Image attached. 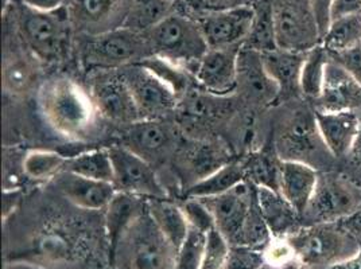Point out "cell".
<instances>
[{
	"label": "cell",
	"mask_w": 361,
	"mask_h": 269,
	"mask_svg": "<svg viewBox=\"0 0 361 269\" xmlns=\"http://www.w3.org/2000/svg\"><path fill=\"white\" fill-rule=\"evenodd\" d=\"M313 106L316 111L322 112L361 111L360 84L341 65L331 60V56L325 69L321 96L314 101Z\"/></svg>",
	"instance_id": "19"
},
{
	"label": "cell",
	"mask_w": 361,
	"mask_h": 269,
	"mask_svg": "<svg viewBox=\"0 0 361 269\" xmlns=\"http://www.w3.org/2000/svg\"><path fill=\"white\" fill-rule=\"evenodd\" d=\"M271 15L278 49L307 53L321 45L312 0H271Z\"/></svg>",
	"instance_id": "8"
},
{
	"label": "cell",
	"mask_w": 361,
	"mask_h": 269,
	"mask_svg": "<svg viewBox=\"0 0 361 269\" xmlns=\"http://www.w3.org/2000/svg\"><path fill=\"white\" fill-rule=\"evenodd\" d=\"M361 13V0H334L331 7V20Z\"/></svg>",
	"instance_id": "47"
},
{
	"label": "cell",
	"mask_w": 361,
	"mask_h": 269,
	"mask_svg": "<svg viewBox=\"0 0 361 269\" xmlns=\"http://www.w3.org/2000/svg\"><path fill=\"white\" fill-rule=\"evenodd\" d=\"M118 269H174L177 249L166 239L146 206L124 230L111 251Z\"/></svg>",
	"instance_id": "2"
},
{
	"label": "cell",
	"mask_w": 361,
	"mask_h": 269,
	"mask_svg": "<svg viewBox=\"0 0 361 269\" xmlns=\"http://www.w3.org/2000/svg\"><path fill=\"white\" fill-rule=\"evenodd\" d=\"M38 58L32 54L27 56L23 53H10L3 62V89L13 96H26L34 89L37 80L39 77L38 72Z\"/></svg>",
	"instance_id": "27"
},
{
	"label": "cell",
	"mask_w": 361,
	"mask_h": 269,
	"mask_svg": "<svg viewBox=\"0 0 361 269\" xmlns=\"http://www.w3.org/2000/svg\"><path fill=\"white\" fill-rule=\"evenodd\" d=\"M318 174V170L306 163L282 161L279 193L294 206L301 217L307 209V205L316 190Z\"/></svg>",
	"instance_id": "24"
},
{
	"label": "cell",
	"mask_w": 361,
	"mask_h": 269,
	"mask_svg": "<svg viewBox=\"0 0 361 269\" xmlns=\"http://www.w3.org/2000/svg\"><path fill=\"white\" fill-rule=\"evenodd\" d=\"M19 3L35 11L56 13L65 7L66 0H19Z\"/></svg>",
	"instance_id": "48"
},
{
	"label": "cell",
	"mask_w": 361,
	"mask_h": 269,
	"mask_svg": "<svg viewBox=\"0 0 361 269\" xmlns=\"http://www.w3.org/2000/svg\"><path fill=\"white\" fill-rule=\"evenodd\" d=\"M329 61V53L322 45H318L306 53L301 70V94L310 101H316L321 96L325 69Z\"/></svg>",
	"instance_id": "34"
},
{
	"label": "cell",
	"mask_w": 361,
	"mask_h": 269,
	"mask_svg": "<svg viewBox=\"0 0 361 269\" xmlns=\"http://www.w3.org/2000/svg\"><path fill=\"white\" fill-rule=\"evenodd\" d=\"M51 182L63 199L78 209L88 211L106 209L118 192L114 183L90 180L68 170H63Z\"/></svg>",
	"instance_id": "20"
},
{
	"label": "cell",
	"mask_w": 361,
	"mask_h": 269,
	"mask_svg": "<svg viewBox=\"0 0 361 269\" xmlns=\"http://www.w3.org/2000/svg\"><path fill=\"white\" fill-rule=\"evenodd\" d=\"M90 93L100 116L127 125L142 120L119 69L100 70L92 80Z\"/></svg>",
	"instance_id": "16"
},
{
	"label": "cell",
	"mask_w": 361,
	"mask_h": 269,
	"mask_svg": "<svg viewBox=\"0 0 361 269\" xmlns=\"http://www.w3.org/2000/svg\"><path fill=\"white\" fill-rule=\"evenodd\" d=\"M341 163L344 165V170H341V171H344L346 175H349L352 180L357 182L361 186V125L360 131H359V134H357L352 149Z\"/></svg>",
	"instance_id": "44"
},
{
	"label": "cell",
	"mask_w": 361,
	"mask_h": 269,
	"mask_svg": "<svg viewBox=\"0 0 361 269\" xmlns=\"http://www.w3.org/2000/svg\"><path fill=\"white\" fill-rule=\"evenodd\" d=\"M209 49L241 47L247 42L255 19V6L200 11L196 18Z\"/></svg>",
	"instance_id": "11"
},
{
	"label": "cell",
	"mask_w": 361,
	"mask_h": 269,
	"mask_svg": "<svg viewBox=\"0 0 361 269\" xmlns=\"http://www.w3.org/2000/svg\"><path fill=\"white\" fill-rule=\"evenodd\" d=\"M121 144L154 167L176 156L180 146L176 128L164 119H142L130 124Z\"/></svg>",
	"instance_id": "13"
},
{
	"label": "cell",
	"mask_w": 361,
	"mask_h": 269,
	"mask_svg": "<svg viewBox=\"0 0 361 269\" xmlns=\"http://www.w3.org/2000/svg\"><path fill=\"white\" fill-rule=\"evenodd\" d=\"M245 180V171L243 161L232 159L226 165H221L219 170L212 173L211 175L204 180H198L186 189V196L190 198H211L216 195L224 194L232 190L241 182Z\"/></svg>",
	"instance_id": "29"
},
{
	"label": "cell",
	"mask_w": 361,
	"mask_h": 269,
	"mask_svg": "<svg viewBox=\"0 0 361 269\" xmlns=\"http://www.w3.org/2000/svg\"><path fill=\"white\" fill-rule=\"evenodd\" d=\"M180 205L190 227H195L204 233H208L213 227H216L211 210L201 199L186 196Z\"/></svg>",
	"instance_id": "40"
},
{
	"label": "cell",
	"mask_w": 361,
	"mask_h": 269,
	"mask_svg": "<svg viewBox=\"0 0 361 269\" xmlns=\"http://www.w3.org/2000/svg\"><path fill=\"white\" fill-rule=\"evenodd\" d=\"M259 269H275L274 268V267H271V265H269V264H266V263H264V264H263V265H262V267H260V268Z\"/></svg>",
	"instance_id": "54"
},
{
	"label": "cell",
	"mask_w": 361,
	"mask_h": 269,
	"mask_svg": "<svg viewBox=\"0 0 361 269\" xmlns=\"http://www.w3.org/2000/svg\"><path fill=\"white\" fill-rule=\"evenodd\" d=\"M263 264V252L247 246H231L223 269H259Z\"/></svg>",
	"instance_id": "42"
},
{
	"label": "cell",
	"mask_w": 361,
	"mask_h": 269,
	"mask_svg": "<svg viewBox=\"0 0 361 269\" xmlns=\"http://www.w3.org/2000/svg\"><path fill=\"white\" fill-rule=\"evenodd\" d=\"M169 1H171V3H174V4H176L178 0H169Z\"/></svg>",
	"instance_id": "55"
},
{
	"label": "cell",
	"mask_w": 361,
	"mask_h": 269,
	"mask_svg": "<svg viewBox=\"0 0 361 269\" xmlns=\"http://www.w3.org/2000/svg\"><path fill=\"white\" fill-rule=\"evenodd\" d=\"M108 150L114 163V184L118 190L145 199L169 198L167 189L154 165L123 144Z\"/></svg>",
	"instance_id": "10"
},
{
	"label": "cell",
	"mask_w": 361,
	"mask_h": 269,
	"mask_svg": "<svg viewBox=\"0 0 361 269\" xmlns=\"http://www.w3.org/2000/svg\"><path fill=\"white\" fill-rule=\"evenodd\" d=\"M173 13L174 3L169 0H131L124 27L145 32Z\"/></svg>",
	"instance_id": "35"
},
{
	"label": "cell",
	"mask_w": 361,
	"mask_h": 269,
	"mask_svg": "<svg viewBox=\"0 0 361 269\" xmlns=\"http://www.w3.org/2000/svg\"><path fill=\"white\" fill-rule=\"evenodd\" d=\"M361 210V186L344 171H319L302 225L345 221Z\"/></svg>",
	"instance_id": "6"
},
{
	"label": "cell",
	"mask_w": 361,
	"mask_h": 269,
	"mask_svg": "<svg viewBox=\"0 0 361 269\" xmlns=\"http://www.w3.org/2000/svg\"><path fill=\"white\" fill-rule=\"evenodd\" d=\"M256 201L274 239H287L303 226L301 214L279 192L256 187Z\"/></svg>",
	"instance_id": "23"
},
{
	"label": "cell",
	"mask_w": 361,
	"mask_h": 269,
	"mask_svg": "<svg viewBox=\"0 0 361 269\" xmlns=\"http://www.w3.org/2000/svg\"><path fill=\"white\" fill-rule=\"evenodd\" d=\"M147 209L166 239L178 252L190 229L180 204L169 198H154L147 199Z\"/></svg>",
	"instance_id": "28"
},
{
	"label": "cell",
	"mask_w": 361,
	"mask_h": 269,
	"mask_svg": "<svg viewBox=\"0 0 361 269\" xmlns=\"http://www.w3.org/2000/svg\"><path fill=\"white\" fill-rule=\"evenodd\" d=\"M16 23L25 45L34 57L45 62L60 60L72 29L65 7L56 13H41L20 4Z\"/></svg>",
	"instance_id": "9"
},
{
	"label": "cell",
	"mask_w": 361,
	"mask_h": 269,
	"mask_svg": "<svg viewBox=\"0 0 361 269\" xmlns=\"http://www.w3.org/2000/svg\"><path fill=\"white\" fill-rule=\"evenodd\" d=\"M317 127L321 137L337 162H343L352 149L359 131V112H322L316 111Z\"/></svg>",
	"instance_id": "21"
},
{
	"label": "cell",
	"mask_w": 361,
	"mask_h": 269,
	"mask_svg": "<svg viewBox=\"0 0 361 269\" xmlns=\"http://www.w3.org/2000/svg\"><path fill=\"white\" fill-rule=\"evenodd\" d=\"M66 156L51 150H30L23 156V174L31 180H53L68 165Z\"/></svg>",
	"instance_id": "33"
},
{
	"label": "cell",
	"mask_w": 361,
	"mask_h": 269,
	"mask_svg": "<svg viewBox=\"0 0 361 269\" xmlns=\"http://www.w3.org/2000/svg\"><path fill=\"white\" fill-rule=\"evenodd\" d=\"M282 159L272 151H254L245 159L243 165L245 171V180L256 187H269L279 192Z\"/></svg>",
	"instance_id": "30"
},
{
	"label": "cell",
	"mask_w": 361,
	"mask_h": 269,
	"mask_svg": "<svg viewBox=\"0 0 361 269\" xmlns=\"http://www.w3.org/2000/svg\"><path fill=\"white\" fill-rule=\"evenodd\" d=\"M333 61L341 65L361 85V45L338 54H329Z\"/></svg>",
	"instance_id": "43"
},
{
	"label": "cell",
	"mask_w": 361,
	"mask_h": 269,
	"mask_svg": "<svg viewBox=\"0 0 361 269\" xmlns=\"http://www.w3.org/2000/svg\"><path fill=\"white\" fill-rule=\"evenodd\" d=\"M143 34L154 56L171 61L190 72L209 50L196 18L176 11Z\"/></svg>",
	"instance_id": "5"
},
{
	"label": "cell",
	"mask_w": 361,
	"mask_h": 269,
	"mask_svg": "<svg viewBox=\"0 0 361 269\" xmlns=\"http://www.w3.org/2000/svg\"><path fill=\"white\" fill-rule=\"evenodd\" d=\"M195 7L200 11H209V10H223L238 6L250 4L251 0H193Z\"/></svg>",
	"instance_id": "46"
},
{
	"label": "cell",
	"mask_w": 361,
	"mask_h": 269,
	"mask_svg": "<svg viewBox=\"0 0 361 269\" xmlns=\"http://www.w3.org/2000/svg\"><path fill=\"white\" fill-rule=\"evenodd\" d=\"M6 269H44L41 268V267H34V265H31V264H27V263H20V264H10V265H7Z\"/></svg>",
	"instance_id": "52"
},
{
	"label": "cell",
	"mask_w": 361,
	"mask_h": 269,
	"mask_svg": "<svg viewBox=\"0 0 361 269\" xmlns=\"http://www.w3.org/2000/svg\"><path fill=\"white\" fill-rule=\"evenodd\" d=\"M142 119H164L177 111L180 99L159 78L139 63L119 69Z\"/></svg>",
	"instance_id": "12"
},
{
	"label": "cell",
	"mask_w": 361,
	"mask_h": 269,
	"mask_svg": "<svg viewBox=\"0 0 361 269\" xmlns=\"http://www.w3.org/2000/svg\"><path fill=\"white\" fill-rule=\"evenodd\" d=\"M236 92L259 106L272 104L281 97L279 87L264 68L262 53L247 46H241L238 56Z\"/></svg>",
	"instance_id": "18"
},
{
	"label": "cell",
	"mask_w": 361,
	"mask_h": 269,
	"mask_svg": "<svg viewBox=\"0 0 361 269\" xmlns=\"http://www.w3.org/2000/svg\"><path fill=\"white\" fill-rule=\"evenodd\" d=\"M306 53H294L275 49L262 53L264 68L276 82L281 96L295 97L301 94V70ZM302 96V94H301Z\"/></svg>",
	"instance_id": "25"
},
{
	"label": "cell",
	"mask_w": 361,
	"mask_h": 269,
	"mask_svg": "<svg viewBox=\"0 0 361 269\" xmlns=\"http://www.w3.org/2000/svg\"><path fill=\"white\" fill-rule=\"evenodd\" d=\"M205 239L207 233L190 227L188 237L177 252V261L174 269H201Z\"/></svg>",
	"instance_id": "38"
},
{
	"label": "cell",
	"mask_w": 361,
	"mask_h": 269,
	"mask_svg": "<svg viewBox=\"0 0 361 269\" xmlns=\"http://www.w3.org/2000/svg\"><path fill=\"white\" fill-rule=\"evenodd\" d=\"M150 70L152 75L159 78L165 85L174 92V94L180 99L188 90H190L192 72L186 68L180 66L171 61L162 58L159 56H149L139 62H136Z\"/></svg>",
	"instance_id": "36"
},
{
	"label": "cell",
	"mask_w": 361,
	"mask_h": 269,
	"mask_svg": "<svg viewBox=\"0 0 361 269\" xmlns=\"http://www.w3.org/2000/svg\"><path fill=\"white\" fill-rule=\"evenodd\" d=\"M321 45L329 54L344 53L361 45V13L333 19Z\"/></svg>",
	"instance_id": "31"
},
{
	"label": "cell",
	"mask_w": 361,
	"mask_h": 269,
	"mask_svg": "<svg viewBox=\"0 0 361 269\" xmlns=\"http://www.w3.org/2000/svg\"><path fill=\"white\" fill-rule=\"evenodd\" d=\"M240 47L209 49L197 62L192 75L205 92L229 97L238 87V56Z\"/></svg>",
	"instance_id": "17"
},
{
	"label": "cell",
	"mask_w": 361,
	"mask_h": 269,
	"mask_svg": "<svg viewBox=\"0 0 361 269\" xmlns=\"http://www.w3.org/2000/svg\"><path fill=\"white\" fill-rule=\"evenodd\" d=\"M334 0H312L321 35L324 37L331 22V7Z\"/></svg>",
	"instance_id": "45"
},
{
	"label": "cell",
	"mask_w": 361,
	"mask_h": 269,
	"mask_svg": "<svg viewBox=\"0 0 361 269\" xmlns=\"http://www.w3.org/2000/svg\"><path fill=\"white\" fill-rule=\"evenodd\" d=\"M22 199L20 190H4L3 193V220L7 221L10 215L18 209Z\"/></svg>",
	"instance_id": "49"
},
{
	"label": "cell",
	"mask_w": 361,
	"mask_h": 269,
	"mask_svg": "<svg viewBox=\"0 0 361 269\" xmlns=\"http://www.w3.org/2000/svg\"><path fill=\"white\" fill-rule=\"evenodd\" d=\"M328 269H361V249L360 252L356 254L355 257H352L344 263H340V264Z\"/></svg>",
	"instance_id": "51"
},
{
	"label": "cell",
	"mask_w": 361,
	"mask_h": 269,
	"mask_svg": "<svg viewBox=\"0 0 361 269\" xmlns=\"http://www.w3.org/2000/svg\"><path fill=\"white\" fill-rule=\"evenodd\" d=\"M201 201L211 210L216 229L231 246H235L256 204V186L244 180L224 194L202 198Z\"/></svg>",
	"instance_id": "14"
},
{
	"label": "cell",
	"mask_w": 361,
	"mask_h": 269,
	"mask_svg": "<svg viewBox=\"0 0 361 269\" xmlns=\"http://www.w3.org/2000/svg\"><path fill=\"white\" fill-rule=\"evenodd\" d=\"M84 37L81 60L93 70H116L152 56L145 34L124 26Z\"/></svg>",
	"instance_id": "7"
},
{
	"label": "cell",
	"mask_w": 361,
	"mask_h": 269,
	"mask_svg": "<svg viewBox=\"0 0 361 269\" xmlns=\"http://www.w3.org/2000/svg\"><path fill=\"white\" fill-rule=\"evenodd\" d=\"M38 106L47 125L72 140L88 139L96 130L99 112L90 93L68 77H54L42 84Z\"/></svg>",
	"instance_id": "1"
},
{
	"label": "cell",
	"mask_w": 361,
	"mask_h": 269,
	"mask_svg": "<svg viewBox=\"0 0 361 269\" xmlns=\"http://www.w3.org/2000/svg\"><path fill=\"white\" fill-rule=\"evenodd\" d=\"M131 0H66L72 29L80 35H97L123 27Z\"/></svg>",
	"instance_id": "15"
},
{
	"label": "cell",
	"mask_w": 361,
	"mask_h": 269,
	"mask_svg": "<svg viewBox=\"0 0 361 269\" xmlns=\"http://www.w3.org/2000/svg\"><path fill=\"white\" fill-rule=\"evenodd\" d=\"M65 170L90 180L114 183V163L108 149L85 151L69 158Z\"/></svg>",
	"instance_id": "32"
},
{
	"label": "cell",
	"mask_w": 361,
	"mask_h": 269,
	"mask_svg": "<svg viewBox=\"0 0 361 269\" xmlns=\"http://www.w3.org/2000/svg\"><path fill=\"white\" fill-rule=\"evenodd\" d=\"M295 258L307 269H328L360 252L361 239L344 221L305 225L287 237Z\"/></svg>",
	"instance_id": "4"
},
{
	"label": "cell",
	"mask_w": 361,
	"mask_h": 269,
	"mask_svg": "<svg viewBox=\"0 0 361 269\" xmlns=\"http://www.w3.org/2000/svg\"><path fill=\"white\" fill-rule=\"evenodd\" d=\"M176 156H178L180 174L188 177L190 182L188 189L232 161L224 146L208 142H193L182 146L177 150Z\"/></svg>",
	"instance_id": "22"
},
{
	"label": "cell",
	"mask_w": 361,
	"mask_h": 269,
	"mask_svg": "<svg viewBox=\"0 0 361 269\" xmlns=\"http://www.w3.org/2000/svg\"><path fill=\"white\" fill-rule=\"evenodd\" d=\"M231 245L226 237L213 227L207 233L201 269H223L229 256Z\"/></svg>",
	"instance_id": "39"
},
{
	"label": "cell",
	"mask_w": 361,
	"mask_h": 269,
	"mask_svg": "<svg viewBox=\"0 0 361 269\" xmlns=\"http://www.w3.org/2000/svg\"><path fill=\"white\" fill-rule=\"evenodd\" d=\"M243 46L251 47L259 53H267L278 49L271 15V0H262L255 6V19L247 42Z\"/></svg>",
	"instance_id": "37"
},
{
	"label": "cell",
	"mask_w": 361,
	"mask_h": 269,
	"mask_svg": "<svg viewBox=\"0 0 361 269\" xmlns=\"http://www.w3.org/2000/svg\"><path fill=\"white\" fill-rule=\"evenodd\" d=\"M346 226L361 239V210L344 221Z\"/></svg>",
	"instance_id": "50"
},
{
	"label": "cell",
	"mask_w": 361,
	"mask_h": 269,
	"mask_svg": "<svg viewBox=\"0 0 361 269\" xmlns=\"http://www.w3.org/2000/svg\"><path fill=\"white\" fill-rule=\"evenodd\" d=\"M264 263L275 269L285 268L288 264L297 261L294 249L287 239H272L263 251Z\"/></svg>",
	"instance_id": "41"
},
{
	"label": "cell",
	"mask_w": 361,
	"mask_h": 269,
	"mask_svg": "<svg viewBox=\"0 0 361 269\" xmlns=\"http://www.w3.org/2000/svg\"><path fill=\"white\" fill-rule=\"evenodd\" d=\"M282 269H307L305 268V267H302L301 264L298 263V261H294V263H291V264H288V265H286L285 268Z\"/></svg>",
	"instance_id": "53"
},
{
	"label": "cell",
	"mask_w": 361,
	"mask_h": 269,
	"mask_svg": "<svg viewBox=\"0 0 361 269\" xmlns=\"http://www.w3.org/2000/svg\"><path fill=\"white\" fill-rule=\"evenodd\" d=\"M145 206L146 199L137 195L118 190L112 196V199L104 209V229L111 251L118 242V239H121L124 230L135 220L136 215Z\"/></svg>",
	"instance_id": "26"
},
{
	"label": "cell",
	"mask_w": 361,
	"mask_h": 269,
	"mask_svg": "<svg viewBox=\"0 0 361 269\" xmlns=\"http://www.w3.org/2000/svg\"><path fill=\"white\" fill-rule=\"evenodd\" d=\"M278 124L274 150L282 161L306 163L318 171L334 170L338 162L333 158L318 131L314 106L298 105Z\"/></svg>",
	"instance_id": "3"
}]
</instances>
